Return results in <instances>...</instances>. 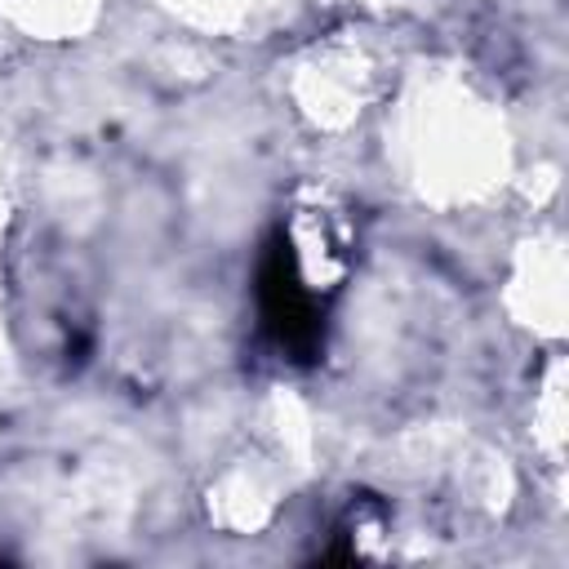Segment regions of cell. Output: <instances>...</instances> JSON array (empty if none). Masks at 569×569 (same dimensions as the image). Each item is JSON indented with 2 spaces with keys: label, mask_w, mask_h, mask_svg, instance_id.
Here are the masks:
<instances>
[{
  "label": "cell",
  "mask_w": 569,
  "mask_h": 569,
  "mask_svg": "<svg viewBox=\"0 0 569 569\" xmlns=\"http://www.w3.org/2000/svg\"><path fill=\"white\" fill-rule=\"evenodd\" d=\"M258 311H262V329L271 333V342L289 360H316L320 338H325V320H320L316 293L298 276V253H293L289 236H276L262 253Z\"/></svg>",
  "instance_id": "cell-1"
}]
</instances>
